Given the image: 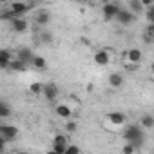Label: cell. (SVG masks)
<instances>
[{"label":"cell","instance_id":"1","mask_svg":"<svg viewBox=\"0 0 154 154\" xmlns=\"http://www.w3.org/2000/svg\"><path fill=\"white\" fill-rule=\"evenodd\" d=\"M123 138H125V141H127L129 145H132L134 149H138V147H141L143 141H145V131H143L138 123H131V125L125 127Z\"/></svg>","mask_w":154,"mask_h":154},{"label":"cell","instance_id":"2","mask_svg":"<svg viewBox=\"0 0 154 154\" xmlns=\"http://www.w3.org/2000/svg\"><path fill=\"white\" fill-rule=\"evenodd\" d=\"M123 63H129V65H140L141 63V58H143V53L138 49V47H132V49H127L123 51Z\"/></svg>","mask_w":154,"mask_h":154},{"label":"cell","instance_id":"3","mask_svg":"<svg viewBox=\"0 0 154 154\" xmlns=\"http://www.w3.org/2000/svg\"><path fill=\"white\" fill-rule=\"evenodd\" d=\"M8 9H9L17 18H22L24 15H27V13L33 9V4H29V2H11V4L8 6Z\"/></svg>","mask_w":154,"mask_h":154},{"label":"cell","instance_id":"4","mask_svg":"<svg viewBox=\"0 0 154 154\" xmlns=\"http://www.w3.org/2000/svg\"><path fill=\"white\" fill-rule=\"evenodd\" d=\"M120 9H122V6H120V4H116V2H105V4H103V8H102L103 18H105V20H114V18H116V15L120 13Z\"/></svg>","mask_w":154,"mask_h":154},{"label":"cell","instance_id":"5","mask_svg":"<svg viewBox=\"0 0 154 154\" xmlns=\"http://www.w3.org/2000/svg\"><path fill=\"white\" fill-rule=\"evenodd\" d=\"M42 94L45 96L47 102H56L58 100V94H60V89L56 84L49 82V84H44V89H42Z\"/></svg>","mask_w":154,"mask_h":154},{"label":"cell","instance_id":"6","mask_svg":"<svg viewBox=\"0 0 154 154\" xmlns=\"http://www.w3.org/2000/svg\"><path fill=\"white\" fill-rule=\"evenodd\" d=\"M67 145H69L67 136H63V134H56V136L53 138V141H51V150H54V152H58V154H63Z\"/></svg>","mask_w":154,"mask_h":154},{"label":"cell","instance_id":"7","mask_svg":"<svg viewBox=\"0 0 154 154\" xmlns=\"http://www.w3.org/2000/svg\"><path fill=\"white\" fill-rule=\"evenodd\" d=\"M0 136L2 138H6V141L9 143V141H13V140H17V136H18V127L17 125H4L2 123V127H0Z\"/></svg>","mask_w":154,"mask_h":154},{"label":"cell","instance_id":"8","mask_svg":"<svg viewBox=\"0 0 154 154\" xmlns=\"http://www.w3.org/2000/svg\"><path fill=\"white\" fill-rule=\"evenodd\" d=\"M107 122H109L112 127H122V125H125L127 116H125L123 112H120V111H111V112L107 114Z\"/></svg>","mask_w":154,"mask_h":154},{"label":"cell","instance_id":"9","mask_svg":"<svg viewBox=\"0 0 154 154\" xmlns=\"http://www.w3.org/2000/svg\"><path fill=\"white\" fill-rule=\"evenodd\" d=\"M134 18H136V17H134L131 11H127L125 8H122V9H120V13L116 15V18H114V20H116L120 26H131V24L134 22Z\"/></svg>","mask_w":154,"mask_h":154},{"label":"cell","instance_id":"10","mask_svg":"<svg viewBox=\"0 0 154 154\" xmlns=\"http://www.w3.org/2000/svg\"><path fill=\"white\" fill-rule=\"evenodd\" d=\"M93 58H94V63H96V65H102V67L111 63V53H109L107 49H98Z\"/></svg>","mask_w":154,"mask_h":154},{"label":"cell","instance_id":"11","mask_svg":"<svg viewBox=\"0 0 154 154\" xmlns=\"http://www.w3.org/2000/svg\"><path fill=\"white\" fill-rule=\"evenodd\" d=\"M54 112H56V116L63 118L65 122L72 118V109H71V105H67V103H56V105H54Z\"/></svg>","mask_w":154,"mask_h":154},{"label":"cell","instance_id":"12","mask_svg":"<svg viewBox=\"0 0 154 154\" xmlns=\"http://www.w3.org/2000/svg\"><path fill=\"white\" fill-rule=\"evenodd\" d=\"M15 58H17V60H20V62H24L26 65H29V63H31V60L35 58V53H33L29 47H20Z\"/></svg>","mask_w":154,"mask_h":154},{"label":"cell","instance_id":"13","mask_svg":"<svg viewBox=\"0 0 154 154\" xmlns=\"http://www.w3.org/2000/svg\"><path fill=\"white\" fill-rule=\"evenodd\" d=\"M11 24V29L15 31V33H26L27 29H29V22L22 17V18H15V20H11L9 22Z\"/></svg>","mask_w":154,"mask_h":154},{"label":"cell","instance_id":"14","mask_svg":"<svg viewBox=\"0 0 154 154\" xmlns=\"http://www.w3.org/2000/svg\"><path fill=\"white\" fill-rule=\"evenodd\" d=\"M107 82H109V85H111L112 89H120V87H123L125 78H123L120 72H111V74H109V78H107Z\"/></svg>","mask_w":154,"mask_h":154},{"label":"cell","instance_id":"15","mask_svg":"<svg viewBox=\"0 0 154 154\" xmlns=\"http://www.w3.org/2000/svg\"><path fill=\"white\" fill-rule=\"evenodd\" d=\"M13 58L15 56L9 49H0V69H8V65Z\"/></svg>","mask_w":154,"mask_h":154},{"label":"cell","instance_id":"16","mask_svg":"<svg viewBox=\"0 0 154 154\" xmlns=\"http://www.w3.org/2000/svg\"><path fill=\"white\" fill-rule=\"evenodd\" d=\"M8 71H11V72H26V71H27V65H26L24 62L13 58V60L9 62V65H8Z\"/></svg>","mask_w":154,"mask_h":154},{"label":"cell","instance_id":"17","mask_svg":"<svg viewBox=\"0 0 154 154\" xmlns=\"http://www.w3.org/2000/svg\"><path fill=\"white\" fill-rule=\"evenodd\" d=\"M143 131H150L152 127H154V116H150V114H143L141 118H140V123H138Z\"/></svg>","mask_w":154,"mask_h":154},{"label":"cell","instance_id":"18","mask_svg":"<svg viewBox=\"0 0 154 154\" xmlns=\"http://www.w3.org/2000/svg\"><path fill=\"white\" fill-rule=\"evenodd\" d=\"M127 11H131L136 17V15H140L143 11V6H141L140 0H129V2H127Z\"/></svg>","mask_w":154,"mask_h":154},{"label":"cell","instance_id":"19","mask_svg":"<svg viewBox=\"0 0 154 154\" xmlns=\"http://www.w3.org/2000/svg\"><path fill=\"white\" fill-rule=\"evenodd\" d=\"M35 20H36V26H38V27H44V26H47V24H49L51 17H49V13H47V11H40V13L35 17Z\"/></svg>","mask_w":154,"mask_h":154},{"label":"cell","instance_id":"20","mask_svg":"<svg viewBox=\"0 0 154 154\" xmlns=\"http://www.w3.org/2000/svg\"><path fill=\"white\" fill-rule=\"evenodd\" d=\"M38 42L40 44H53V33L47 29H40L38 33Z\"/></svg>","mask_w":154,"mask_h":154},{"label":"cell","instance_id":"21","mask_svg":"<svg viewBox=\"0 0 154 154\" xmlns=\"http://www.w3.org/2000/svg\"><path fill=\"white\" fill-rule=\"evenodd\" d=\"M31 65H33L35 69H38V71H44V69L47 67L45 58H44V56H38V54H35V58L31 60Z\"/></svg>","mask_w":154,"mask_h":154},{"label":"cell","instance_id":"22","mask_svg":"<svg viewBox=\"0 0 154 154\" xmlns=\"http://www.w3.org/2000/svg\"><path fill=\"white\" fill-rule=\"evenodd\" d=\"M8 116H11V107L0 100V118H8Z\"/></svg>","mask_w":154,"mask_h":154},{"label":"cell","instance_id":"23","mask_svg":"<svg viewBox=\"0 0 154 154\" xmlns=\"http://www.w3.org/2000/svg\"><path fill=\"white\" fill-rule=\"evenodd\" d=\"M42 89H44V84H40V82H33L29 85V93L31 94H42Z\"/></svg>","mask_w":154,"mask_h":154},{"label":"cell","instance_id":"24","mask_svg":"<svg viewBox=\"0 0 154 154\" xmlns=\"http://www.w3.org/2000/svg\"><path fill=\"white\" fill-rule=\"evenodd\" d=\"M15 18H17V17H15L8 8H6L4 11H0V20H8V22H11V20H15Z\"/></svg>","mask_w":154,"mask_h":154},{"label":"cell","instance_id":"25","mask_svg":"<svg viewBox=\"0 0 154 154\" xmlns=\"http://www.w3.org/2000/svg\"><path fill=\"white\" fill-rule=\"evenodd\" d=\"M65 131H67L69 134L76 132V131H78V123H76V122H72V120H67V122H65Z\"/></svg>","mask_w":154,"mask_h":154},{"label":"cell","instance_id":"26","mask_svg":"<svg viewBox=\"0 0 154 154\" xmlns=\"http://www.w3.org/2000/svg\"><path fill=\"white\" fill-rule=\"evenodd\" d=\"M63 154H82V150H80V147H78V145L69 143V145L65 147V152H63Z\"/></svg>","mask_w":154,"mask_h":154},{"label":"cell","instance_id":"27","mask_svg":"<svg viewBox=\"0 0 154 154\" xmlns=\"http://www.w3.org/2000/svg\"><path fill=\"white\" fill-rule=\"evenodd\" d=\"M136 152V149L132 147V145H129V143H125L123 147H122V154H134Z\"/></svg>","mask_w":154,"mask_h":154},{"label":"cell","instance_id":"28","mask_svg":"<svg viewBox=\"0 0 154 154\" xmlns=\"http://www.w3.org/2000/svg\"><path fill=\"white\" fill-rule=\"evenodd\" d=\"M6 147H8V141H6V138H2V136H0V154H4Z\"/></svg>","mask_w":154,"mask_h":154},{"label":"cell","instance_id":"29","mask_svg":"<svg viewBox=\"0 0 154 154\" xmlns=\"http://www.w3.org/2000/svg\"><path fill=\"white\" fill-rule=\"evenodd\" d=\"M47 154H58V152H54V150H49V152H47Z\"/></svg>","mask_w":154,"mask_h":154},{"label":"cell","instance_id":"30","mask_svg":"<svg viewBox=\"0 0 154 154\" xmlns=\"http://www.w3.org/2000/svg\"><path fill=\"white\" fill-rule=\"evenodd\" d=\"M20 154H29V152H20Z\"/></svg>","mask_w":154,"mask_h":154},{"label":"cell","instance_id":"31","mask_svg":"<svg viewBox=\"0 0 154 154\" xmlns=\"http://www.w3.org/2000/svg\"><path fill=\"white\" fill-rule=\"evenodd\" d=\"M0 127H2V123H0Z\"/></svg>","mask_w":154,"mask_h":154},{"label":"cell","instance_id":"32","mask_svg":"<svg viewBox=\"0 0 154 154\" xmlns=\"http://www.w3.org/2000/svg\"><path fill=\"white\" fill-rule=\"evenodd\" d=\"M4 154H6V152H4Z\"/></svg>","mask_w":154,"mask_h":154}]
</instances>
